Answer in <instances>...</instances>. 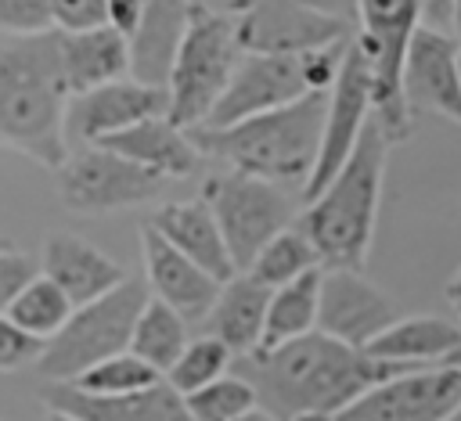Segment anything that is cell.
I'll list each match as a JSON object with an SVG mask.
<instances>
[{
	"label": "cell",
	"mask_w": 461,
	"mask_h": 421,
	"mask_svg": "<svg viewBox=\"0 0 461 421\" xmlns=\"http://www.w3.org/2000/svg\"><path fill=\"white\" fill-rule=\"evenodd\" d=\"M245 367L259 407L270 410L277 421H288L303 410L339 414L375 381L400 371L317 327L292 342L249 353Z\"/></svg>",
	"instance_id": "6da1fadb"
},
{
	"label": "cell",
	"mask_w": 461,
	"mask_h": 421,
	"mask_svg": "<svg viewBox=\"0 0 461 421\" xmlns=\"http://www.w3.org/2000/svg\"><path fill=\"white\" fill-rule=\"evenodd\" d=\"M65 104L68 86L54 29L0 43V144L58 169L68 155Z\"/></svg>",
	"instance_id": "7a4b0ae2"
},
{
	"label": "cell",
	"mask_w": 461,
	"mask_h": 421,
	"mask_svg": "<svg viewBox=\"0 0 461 421\" xmlns=\"http://www.w3.org/2000/svg\"><path fill=\"white\" fill-rule=\"evenodd\" d=\"M324 108H328V90H310L292 104L249 115L241 122L194 126L187 133L202 155H212L230 169L274 180L281 187L288 184L303 187L317 162Z\"/></svg>",
	"instance_id": "3957f363"
},
{
	"label": "cell",
	"mask_w": 461,
	"mask_h": 421,
	"mask_svg": "<svg viewBox=\"0 0 461 421\" xmlns=\"http://www.w3.org/2000/svg\"><path fill=\"white\" fill-rule=\"evenodd\" d=\"M389 140L371 119L353 148V155L342 162V169L306 202L303 216L295 219L306 237L313 241L321 266L339 270H364L375 223H378V198H382V176H385V155Z\"/></svg>",
	"instance_id": "277c9868"
},
{
	"label": "cell",
	"mask_w": 461,
	"mask_h": 421,
	"mask_svg": "<svg viewBox=\"0 0 461 421\" xmlns=\"http://www.w3.org/2000/svg\"><path fill=\"white\" fill-rule=\"evenodd\" d=\"M241 58L238 25L230 11L194 7L187 14V29L180 36L166 90H169V119L180 130H194L209 119L212 104L230 83V72Z\"/></svg>",
	"instance_id": "5b68a950"
},
{
	"label": "cell",
	"mask_w": 461,
	"mask_h": 421,
	"mask_svg": "<svg viewBox=\"0 0 461 421\" xmlns=\"http://www.w3.org/2000/svg\"><path fill=\"white\" fill-rule=\"evenodd\" d=\"M144 302H148V284L126 277L112 291H104L83 306H72L61 331L54 338H47V345L36 360V371L47 381H72L97 360L130 349V335H133V324H137V313L144 309Z\"/></svg>",
	"instance_id": "8992f818"
},
{
	"label": "cell",
	"mask_w": 461,
	"mask_h": 421,
	"mask_svg": "<svg viewBox=\"0 0 461 421\" xmlns=\"http://www.w3.org/2000/svg\"><path fill=\"white\" fill-rule=\"evenodd\" d=\"M357 47L371 68L375 122L389 144L407 140L411 108L403 97V58L421 25V0H357Z\"/></svg>",
	"instance_id": "52a82bcc"
},
{
	"label": "cell",
	"mask_w": 461,
	"mask_h": 421,
	"mask_svg": "<svg viewBox=\"0 0 461 421\" xmlns=\"http://www.w3.org/2000/svg\"><path fill=\"white\" fill-rule=\"evenodd\" d=\"M202 198L209 202V209L220 223V234L227 241L234 270H249L252 259L259 255V248L277 230L295 223V205H292L288 191L274 180H263V176H252L241 169L209 176Z\"/></svg>",
	"instance_id": "ba28073f"
},
{
	"label": "cell",
	"mask_w": 461,
	"mask_h": 421,
	"mask_svg": "<svg viewBox=\"0 0 461 421\" xmlns=\"http://www.w3.org/2000/svg\"><path fill=\"white\" fill-rule=\"evenodd\" d=\"M54 173H58L61 205L79 216H101L140 205L148 198H158L169 184L166 176L130 162L126 155L104 144H86L83 151L65 155V162Z\"/></svg>",
	"instance_id": "9c48e42d"
},
{
	"label": "cell",
	"mask_w": 461,
	"mask_h": 421,
	"mask_svg": "<svg viewBox=\"0 0 461 421\" xmlns=\"http://www.w3.org/2000/svg\"><path fill=\"white\" fill-rule=\"evenodd\" d=\"M461 407V367H400L360 392L335 421H450Z\"/></svg>",
	"instance_id": "30bf717a"
},
{
	"label": "cell",
	"mask_w": 461,
	"mask_h": 421,
	"mask_svg": "<svg viewBox=\"0 0 461 421\" xmlns=\"http://www.w3.org/2000/svg\"><path fill=\"white\" fill-rule=\"evenodd\" d=\"M375 119V104H371V68L364 50L357 47V40L349 36L339 76L328 90V108H324V130H321V148H317V162L303 184V202H310L339 169L342 162L353 155L364 126Z\"/></svg>",
	"instance_id": "8fae6325"
},
{
	"label": "cell",
	"mask_w": 461,
	"mask_h": 421,
	"mask_svg": "<svg viewBox=\"0 0 461 421\" xmlns=\"http://www.w3.org/2000/svg\"><path fill=\"white\" fill-rule=\"evenodd\" d=\"M241 54H303L349 36V22L303 0H245L234 11Z\"/></svg>",
	"instance_id": "7c38bea8"
},
{
	"label": "cell",
	"mask_w": 461,
	"mask_h": 421,
	"mask_svg": "<svg viewBox=\"0 0 461 421\" xmlns=\"http://www.w3.org/2000/svg\"><path fill=\"white\" fill-rule=\"evenodd\" d=\"M306 79V50L303 54H241L227 90L212 104L209 119L202 126H230L249 115L281 108L310 94Z\"/></svg>",
	"instance_id": "4fadbf2b"
},
{
	"label": "cell",
	"mask_w": 461,
	"mask_h": 421,
	"mask_svg": "<svg viewBox=\"0 0 461 421\" xmlns=\"http://www.w3.org/2000/svg\"><path fill=\"white\" fill-rule=\"evenodd\" d=\"M169 112V90L140 79H112L101 86H90L83 94H72L65 104V140H86L97 144L140 119L166 115Z\"/></svg>",
	"instance_id": "5bb4252c"
},
{
	"label": "cell",
	"mask_w": 461,
	"mask_h": 421,
	"mask_svg": "<svg viewBox=\"0 0 461 421\" xmlns=\"http://www.w3.org/2000/svg\"><path fill=\"white\" fill-rule=\"evenodd\" d=\"M403 97L411 115L436 112L461 126V43L447 29L418 25L403 58Z\"/></svg>",
	"instance_id": "9a60e30c"
},
{
	"label": "cell",
	"mask_w": 461,
	"mask_h": 421,
	"mask_svg": "<svg viewBox=\"0 0 461 421\" xmlns=\"http://www.w3.org/2000/svg\"><path fill=\"white\" fill-rule=\"evenodd\" d=\"M393 320H396V302L360 270H339V266L321 270L317 331L364 349Z\"/></svg>",
	"instance_id": "2e32d148"
},
{
	"label": "cell",
	"mask_w": 461,
	"mask_h": 421,
	"mask_svg": "<svg viewBox=\"0 0 461 421\" xmlns=\"http://www.w3.org/2000/svg\"><path fill=\"white\" fill-rule=\"evenodd\" d=\"M43 399L47 410H65L79 421H194L184 396L166 378L122 396H90L68 381H50L43 389Z\"/></svg>",
	"instance_id": "e0dca14e"
},
{
	"label": "cell",
	"mask_w": 461,
	"mask_h": 421,
	"mask_svg": "<svg viewBox=\"0 0 461 421\" xmlns=\"http://www.w3.org/2000/svg\"><path fill=\"white\" fill-rule=\"evenodd\" d=\"M140 255H144V277L155 299L173 306L184 320H202L209 313L223 281H216L180 248H173L151 223L140 230Z\"/></svg>",
	"instance_id": "ac0fdd59"
},
{
	"label": "cell",
	"mask_w": 461,
	"mask_h": 421,
	"mask_svg": "<svg viewBox=\"0 0 461 421\" xmlns=\"http://www.w3.org/2000/svg\"><path fill=\"white\" fill-rule=\"evenodd\" d=\"M119 155H126L130 162L166 176V180H184V176H194L198 166H202V151L194 148L191 133L180 130L169 115H151V119H140L104 140H97Z\"/></svg>",
	"instance_id": "d6986e66"
},
{
	"label": "cell",
	"mask_w": 461,
	"mask_h": 421,
	"mask_svg": "<svg viewBox=\"0 0 461 421\" xmlns=\"http://www.w3.org/2000/svg\"><path fill=\"white\" fill-rule=\"evenodd\" d=\"M40 273H47L72 299V306H83L126 281V270L79 234H50L43 241Z\"/></svg>",
	"instance_id": "ffe728a7"
},
{
	"label": "cell",
	"mask_w": 461,
	"mask_h": 421,
	"mask_svg": "<svg viewBox=\"0 0 461 421\" xmlns=\"http://www.w3.org/2000/svg\"><path fill=\"white\" fill-rule=\"evenodd\" d=\"M151 227L173 245L180 248L187 259H194L202 270H209L216 281L234 277V263L227 252V241L220 234V223L209 209L205 198H184V202H166L155 209Z\"/></svg>",
	"instance_id": "44dd1931"
},
{
	"label": "cell",
	"mask_w": 461,
	"mask_h": 421,
	"mask_svg": "<svg viewBox=\"0 0 461 421\" xmlns=\"http://www.w3.org/2000/svg\"><path fill=\"white\" fill-rule=\"evenodd\" d=\"M267 302L270 288L256 281L249 270H238L227 277L205 313V331L220 338L234 356H249L263 342V324H267Z\"/></svg>",
	"instance_id": "7402d4cb"
},
{
	"label": "cell",
	"mask_w": 461,
	"mask_h": 421,
	"mask_svg": "<svg viewBox=\"0 0 461 421\" xmlns=\"http://www.w3.org/2000/svg\"><path fill=\"white\" fill-rule=\"evenodd\" d=\"M58 58H61L68 97L130 76V43L112 25H97L83 32H58Z\"/></svg>",
	"instance_id": "603a6c76"
},
{
	"label": "cell",
	"mask_w": 461,
	"mask_h": 421,
	"mask_svg": "<svg viewBox=\"0 0 461 421\" xmlns=\"http://www.w3.org/2000/svg\"><path fill=\"white\" fill-rule=\"evenodd\" d=\"M187 0H144L140 25L130 36V76L140 83L166 86L180 36L187 29Z\"/></svg>",
	"instance_id": "cb8c5ba5"
},
{
	"label": "cell",
	"mask_w": 461,
	"mask_h": 421,
	"mask_svg": "<svg viewBox=\"0 0 461 421\" xmlns=\"http://www.w3.org/2000/svg\"><path fill=\"white\" fill-rule=\"evenodd\" d=\"M461 342V324L447 317H396L385 331H378L364 353L393 363V367H425L443 363L447 353Z\"/></svg>",
	"instance_id": "d4e9b609"
},
{
	"label": "cell",
	"mask_w": 461,
	"mask_h": 421,
	"mask_svg": "<svg viewBox=\"0 0 461 421\" xmlns=\"http://www.w3.org/2000/svg\"><path fill=\"white\" fill-rule=\"evenodd\" d=\"M321 270H306L303 277L270 288V302H267V324H263V342L259 349L292 342L306 331L317 327V299H321Z\"/></svg>",
	"instance_id": "484cf974"
},
{
	"label": "cell",
	"mask_w": 461,
	"mask_h": 421,
	"mask_svg": "<svg viewBox=\"0 0 461 421\" xmlns=\"http://www.w3.org/2000/svg\"><path fill=\"white\" fill-rule=\"evenodd\" d=\"M184 345H187V320L162 299L148 295L144 309L137 313L133 335H130V353H137L144 363H151L158 374H166Z\"/></svg>",
	"instance_id": "4316f807"
},
{
	"label": "cell",
	"mask_w": 461,
	"mask_h": 421,
	"mask_svg": "<svg viewBox=\"0 0 461 421\" xmlns=\"http://www.w3.org/2000/svg\"><path fill=\"white\" fill-rule=\"evenodd\" d=\"M317 266H321V255H317L313 241L306 237V230L299 223H288L285 230H277L259 248L249 273L256 281H263L267 288H281V284H288V281H295V277H303L306 270H317Z\"/></svg>",
	"instance_id": "83f0119b"
},
{
	"label": "cell",
	"mask_w": 461,
	"mask_h": 421,
	"mask_svg": "<svg viewBox=\"0 0 461 421\" xmlns=\"http://www.w3.org/2000/svg\"><path fill=\"white\" fill-rule=\"evenodd\" d=\"M68 313H72V299H68L47 273H36V277L18 291V299H14L11 309H7V317H11L22 331H29L32 338H43V342L61 331V324L68 320Z\"/></svg>",
	"instance_id": "f1b7e54d"
},
{
	"label": "cell",
	"mask_w": 461,
	"mask_h": 421,
	"mask_svg": "<svg viewBox=\"0 0 461 421\" xmlns=\"http://www.w3.org/2000/svg\"><path fill=\"white\" fill-rule=\"evenodd\" d=\"M155 381H162V374L151 363H144L137 353L122 349L115 356L97 360L94 367H86L83 374H76L68 385H76L79 392H90V396H122V392L148 389Z\"/></svg>",
	"instance_id": "f546056e"
},
{
	"label": "cell",
	"mask_w": 461,
	"mask_h": 421,
	"mask_svg": "<svg viewBox=\"0 0 461 421\" xmlns=\"http://www.w3.org/2000/svg\"><path fill=\"white\" fill-rule=\"evenodd\" d=\"M184 403L194 421H238L245 410L259 407L256 389L245 374H220L209 385L187 392Z\"/></svg>",
	"instance_id": "4dcf8cb0"
},
{
	"label": "cell",
	"mask_w": 461,
	"mask_h": 421,
	"mask_svg": "<svg viewBox=\"0 0 461 421\" xmlns=\"http://www.w3.org/2000/svg\"><path fill=\"white\" fill-rule=\"evenodd\" d=\"M230 360H234V353H230L220 338L202 335V338H194V342H187V345L180 349V356L173 360V367H169L162 378H166L180 396H187V392L209 385L212 378L227 374Z\"/></svg>",
	"instance_id": "1f68e13d"
},
{
	"label": "cell",
	"mask_w": 461,
	"mask_h": 421,
	"mask_svg": "<svg viewBox=\"0 0 461 421\" xmlns=\"http://www.w3.org/2000/svg\"><path fill=\"white\" fill-rule=\"evenodd\" d=\"M50 0H0V32L7 36H40L50 32Z\"/></svg>",
	"instance_id": "d6a6232c"
},
{
	"label": "cell",
	"mask_w": 461,
	"mask_h": 421,
	"mask_svg": "<svg viewBox=\"0 0 461 421\" xmlns=\"http://www.w3.org/2000/svg\"><path fill=\"white\" fill-rule=\"evenodd\" d=\"M43 345H47L43 338H32L7 313H0V371H22L29 363L36 367Z\"/></svg>",
	"instance_id": "836d02e7"
},
{
	"label": "cell",
	"mask_w": 461,
	"mask_h": 421,
	"mask_svg": "<svg viewBox=\"0 0 461 421\" xmlns=\"http://www.w3.org/2000/svg\"><path fill=\"white\" fill-rule=\"evenodd\" d=\"M50 18L58 32H83L108 25L104 0H50Z\"/></svg>",
	"instance_id": "e575fe53"
},
{
	"label": "cell",
	"mask_w": 461,
	"mask_h": 421,
	"mask_svg": "<svg viewBox=\"0 0 461 421\" xmlns=\"http://www.w3.org/2000/svg\"><path fill=\"white\" fill-rule=\"evenodd\" d=\"M36 277V263L18 252V248H0V313L11 309V302L18 299V291Z\"/></svg>",
	"instance_id": "d590c367"
},
{
	"label": "cell",
	"mask_w": 461,
	"mask_h": 421,
	"mask_svg": "<svg viewBox=\"0 0 461 421\" xmlns=\"http://www.w3.org/2000/svg\"><path fill=\"white\" fill-rule=\"evenodd\" d=\"M104 11H108V25L119 29L130 43V36L137 32L140 25V11H144V0H104Z\"/></svg>",
	"instance_id": "8d00e7d4"
},
{
	"label": "cell",
	"mask_w": 461,
	"mask_h": 421,
	"mask_svg": "<svg viewBox=\"0 0 461 421\" xmlns=\"http://www.w3.org/2000/svg\"><path fill=\"white\" fill-rule=\"evenodd\" d=\"M421 25L447 29L450 25V0H421Z\"/></svg>",
	"instance_id": "74e56055"
},
{
	"label": "cell",
	"mask_w": 461,
	"mask_h": 421,
	"mask_svg": "<svg viewBox=\"0 0 461 421\" xmlns=\"http://www.w3.org/2000/svg\"><path fill=\"white\" fill-rule=\"evenodd\" d=\"M306 7L313 11H324V14H335L342 22H357V0H303Z\"/></svg>",
	"instance_id": "f35d334b"
},
{
	"label": "cell",
	"mask_w": 461,
	"mask_h": 421,
	"mask_svg": "<svg viewBox=\"0 0 461 421\" xmlns=\"http://www.w3.org/2000/svg\"><path fill=\"white\" fill-rule=\"evenodd\" d=\"M447 306L454 309V320H461V266H457L454 277L447 281Z\"/></svg>",
	"instance_id": "ab89813d"
},
{
	"label": "cell",
	"mask_w": 461,
	"mask_h": 421,
	"mask_svg": "<svg viewBox=\"0 0 461 421\" xmlns=\"http://www.w3.org/2000/svg\"><path fill=\"white\" fill-rule=\"evenodd\" d=\"M187 4H194V7H209V11H238L245 0H187Z\"/></svg>",
	"instance_id": "60d3db41"
},
{
	"label": "cell",
	"mask_w": 461,
	"mask_h": 421,
	"mask_svg": "<svg viewBox=\"0 0 461 421\" xmlns=\"http://www.w3.org/2000/svg\"><path fill=\"white\" fill-rule=\"evenodd\" d=\"M288 421H335V414H324V410H303V414H292Z\"/></svg>",
	"instance_id": "b9f144b4"
},
{
	"label": "cell",
	"mask_w": 461,
	"mask_h": 421,
	"mask_svg": "<svg viewBox=\"0 0 461 421\" xmlns=\"http://www.w3.org/2000/svg\"><path fill=\"white\" fill-rule=\"evenodd\" d=\"M238 421H277L270 410H263V407H252V410H245Z\"/></svg>",
	"instance_id": "7bdbcfd3"
},
{
	"label": "cell",
	"mask_w": 461,
	"mask_h": 421,
	"mask_svg": "<svg viewBox=\"0 0 461 421\" xmlns=\"http://www.w3.org/2000/svg\"><path fill=\"white\" fill-rule=\"evenodd\" d=\"M450 25H454V36L461 43V0H450Z\"/></svg>",
	"instance_id": "ee69618b"
},
{
	"label": "cell",
	"mask_w": 461,
	"mask_h": 421,
	"mask_svg": "<svg viewBox=\"0 0 461 421\" xmlns=\"http://www.w3.org/2000/svg\"><path fill=\"white\" fill-rule=\"evenodd\" d=\"M443 363H454V367H461V342H457V345L447 353V360H443Z\"/></svg>",
	"instance_id": "f6af8a7d"
},
{
	"label": "cell",
	"mask_w": 461,
	"mask_h": 421,
	"mask_svg": "<svg viewBox=\"0 0 461 421\" xmlns=\"http://www.w3.org/2000/svg\"><path fill=\"white\" fill-rule=\"evenodd\" d=\"M47 421H79V417H72V414H65V410H50Z\"/></svg>",
	"instance_id": "bcb514c9"
},
{
	"label": "cell",
	"mask_w": 461,
	"mask_h": 421,
	"mask_svg": "<svg viewBox=\"0 0 461 421\" xmlns=\"http://www.w3.org/2000/svg\"><path fill=\"white\" fill-rule=\"evenodd\" d=\"M450 421H461V407H457V410H454V414H450Z\"/></svg>",
	"instance_id": "7dc6e473"
},
{
	"label": "cell",
	"mask_w": 461,
	"mask_h": 421,
	"mask_svg": "<svg viewBox=\"0 0 461 421\" xmlns=\"http://www.w3.org/2000/svg\"><path fill=\"white\" fill-rule=\"evenodd\" d=\"M0 248H7V241H4V237H0Z\"/></svg>",
	"instance_id": "c3c4849f"
},
{
	"label": "cell",
	"mask_w": 461,
	"mask_h": 421,
	"mask_svg": "<svg viewBox=\"0 0 461 421\" xmlns=\"http://www.w3.org/2000/svg\"><path fill=\"white\" fill-rule=\"evenodd\" d=\"M457 324H461V320H457Z\"/></svg>",
	"instance_id": "681fc988"
}]
</instances>
